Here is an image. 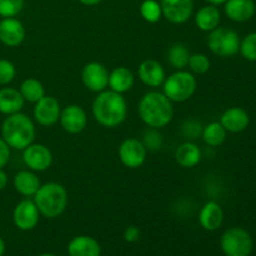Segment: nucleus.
Masks as SVG:
<instances>
[{
  "label": "nucleus",
  "instance_id": "nucleus-1",
  "mask_svg": "<svg viewBox=\"0 0 256 256\" xmlns=\"http://www.w3.org/2000/svg\"><path fill=\"white\" fill-rule=\"evenodd\" d=\"M92 115L102 126L118 128L128 116V102L122 94L112 90L99 92L92 102Z\"/></svg>",
  "mask_w": 256,
  "mask_h": 256
},
{
  "label": "nucleus",
  "instance_id": "nucleus-2",
  "mask_svg": "<svg viewBox=\"0 0 256 256\" xmlns=\"http://www.w3.org/2000/svg\"><path fill=\"white\" fill-rule=\"evenodd\" d=\"M140 119L152 129H162L169 125L174 118L172 102L164 92H149L140 99L138 106Z\"/></svg>",
  "mask_w": 256,
  "mask_h": 256
},
{
  "label": "nucleus",
  "instance_id": "nucleus-3",
  "mask_svg": "<svg viewBox=\"0 0 256 256\" xmlns=\"http://www.w3.org/2000/svg\"><path fill=\"white\" fill-rule=\"evenodd\" d=\"M35 135L34 122L22 112L9 115L2 125V138L10 149L24 150L34 142Z\"/></svg>",
  "mask_w": 256,
  "mask_h": 256
},
{
  "label": "nucleus",
  "instance_id": "nucleus-4",
  "mask_svg": "<svg viewBox=\"0 0 256 256\" xmlns=\"http://www.w3.org/2000/svg\"><path fill=\"white\" fill-rule=\"evenodd\" d=\"M32 198L40 215L48 219H55L64 214L69 202L66 189L59 182L42 185Z\"/></svg>",
  "mask_w": 256,
  "mask_h": 256
},
{
  "label": "nucleus",
  "instance_id": "nucleus-5",
  "mask_svg": "<svg viewBox=\"0 0 256 256\" xmlns=\"http://www.w3.org/2000/svg\"><path fill=\"white\" fill-rule=\"evenodd\" d=\"M198 89V80L186 70H176L162 84V92L172 102H184L192 99Z\"/></svg>",
  "mask_w": 256,
  "mask_h": 256
},
{
  "label": "nucleus",
  "instance_id": "nucleus-6",
  "mask_svg": "<svg viewBox=\"0 0 256 256\" xmlns=\"http://www.w3.org/2000/svg\"><path fill=\"white\" fill-rule=\"evenodd\" d=\"M239 34L229 28H216L208 36L210 52L219 58H230L240 52Z\"/></svg>",
  "mask_w": 256,
  "mask_h": 256
},
{
  "label": "nucleus",
  "instance_id": "nucleus-7",
  "mask_svg": "<svg viewBox=\"0 0 256 256\" xmlns=\"http://www.w3.org/2000/svg\"><path fill=\"white\" fill-rule=\"evenodd\" d=\"M220 246L225 256H250L254 249V242L245 229L232 228L222 234Z\"/></svg>",
  "mask_w": 256,
  "mask_h": 256
},
{
  "label": "nucleus",
  "instance_id": "nucleus-8",
  "mask_svg": "<svg viewBox=\"0 0 256 256\" xmlns=\"http://www.w3.org/2000/svg\"><path fill=\"white\" fill-rule=\"evenodd\" d=\"M118 154L122 164L128 169H139L146 162L148 149L139 139L129 138L120 144Z\"/></svg>",
  "mask_w": 256,
  "mask_h": 256
},
{
  "label": "nucleus",
  "instance_id": "nucleus-9",
  "mask_svg": "<svg viewBox=\"0 0 256 256\" xmlns=\"http://www.w3.org/2000/svg\"><path fill=\"white\" fill-rule=\"evenodd\" d=\"M109 70L102 62H92L82 68V80L88 90L92 92H104L109 86Z\"/></svg>",
  "mask_w": 256,
  "mask_h": 256
},
{
  "label": "nucleus",
  "instance_id": "nucleus-10",
  "mask_svg": "<svg viewBox=\"0 0 256 256\" xmlns=\"http://www.w3.org/2000/svg\"><path fill=\"white\" fill-rule=\"evenodd\" d=\"M40 216L42 215H40L34 200L29 199V198L18 202L12 212V222H14L15 226L22 232H30V230L35 229L39 224Z\"/></svg>",
  "mask_w": 256,
  "mask_h": 256
},
{
  "label": "nucleus",
  "instance_id": "nucleus-11",
  "mask_svg": "<svg viewBox=\"0 0 256 256\" xmlns=\"http://www.w3.org/2000/svg\"><path fill=\"white\" fill-rule=\"evenodd\" d=\"M22 160L29 170L34 172H42L52 166V154L45 145L32 142L22 150Z\"/></svg>",
  "mask_w": 256,
  "mask_h": 256
},
{
  "label": "nucleus",
  "instance_id": "nucleus-12",
  "mask_svg": "<svg viewBox=\"0 0 256 256\" xmlns=\"http://www.w3.org/2000/svg\"><path fill=\"white\" fill-rule=\"evenodd\" d=\"M62 114V106L56 98L45 95L42 99L35 102L34 119L39 125L50 128L56 124Z\"/></svg>",
  "mask_w": 256,
  "mask_h": 256
},
{
  "label": "nucleus",
  "instance_id": "nucleus-13",
  "mask_svg": "<svg viewBox=\"0 0 256 256\" xmlns=\"http://www.w3.org/2000/svg\"><path fill=\"white\" fill-rule=\"evenodd\" d=\"M162 16L172 24H185L189 22L194 12L192 0H162L160 2Z\"/></svg>",
  "mask_w": 256,
  "mask_h": 256
},
{
  "label": "nucleus",
  "instance_id": "nucleus-14",
  "mask_svg": "<svg viewBox=\"0 0 256 256\" xmlns=\"http://www.w3.org/2000/svg\"><path fill=\"white\" fill-rule=\"evenodd\" d=\"M26 30L16 18H2L0 20V42L8 48H18L24 42Z\"/></svg>",
  "mask_w": 256,
  "mask_h": 256
},
{
  "label": "nucleus",
  "instance_id": "nucleus-15",
  "mask_svg": "<svg viewBox=\"0 0 256 256\" xmlns=\"http://www.w3.org/2000/svg\"><path fill=\"white\" fill-rule=\"evenodd\" d=\"M59 122L62 129L69 134H80L88 125V115L79 105H68L62 110Z\"/></svg>",
  "mask_w": 256,
  "mask_h": 256
},
{
  "label": "nucleus",
  "instance_id": "nucleus-16",
  "mask_svg": "<svg viewBox=\"0 0 256 256\" xmlns=\"http://www.w3.org/2000/svg\"><path fill=\"white\" fill-rule=\"evenodd\" d=\"M138 75L142 84L149 88L162 86L166 79V72L164 66L154 59L144 60L138 69Z\"/></svg>",
  "mask_w": 256,
  "mask_h": 256
},
{
  "label": "nucleus",
  "instance_id": "nucleus-17",
  "mask_svg": "<svg viewBox=\"0 0 256 256\" xmlns=\"http://www.w3.org/2000/svg\"><path fill=\"white\" fill-rule=\"evenodd\" d=\"M220 124L228 132L238 134L248 129L250 124V116L242 108H230L222 112L220 118Z\"/></svg>",
  "mask_w": 256,
  "mask_h": 256
},
{
  "label": "nucleus",
  "instance_id": "nucleus-18",
  "mask_svg": "<svg viewBox=\"0 0 256 256\" xmlns=\"http://www.w3.org/2000/svg\"><path fill=\"white\" fill-rule=\"evenodd\" d=\"M224 5L226 16L235 22H249L256 12L254 0H226Z\"/></svg>",
  "mask_w": 256,
  "mask_h": 256
},
{
  "label": "nucleus",
  "instance_id": "nucleus-19",
  "mask_svg": "<svg viewBox=\"0 0 256 256\" xmlns=\"http://www.w3.org/2000/svg\"><path fill=\"white\" fill-rule=\"evenodd\" d=\"M199 222L202 229L215 232L224 222V210L216 202H208L200 210Z\"/></svg>",
  "mask_w": 256,
  "mask_h": 256
},
{
  "label": "nucleus",
  "instance_id": "nucleus-20",
  "mask_svg": "<svg viewBox=\"0 0 256 256\" xmlns=\"http://www.w3.org/2000/svg\"><path fill=\"white\" fill-rule=\"evenodd\" d=\"M68 254L69 256H100L102 248L94 238L80 235L70 240L68 245Z\"/></svg>",
  "mask_w": 256,
  "mask_h": 256
},
{
  "label": "nucleus",
  "instance_id": "nucleus-21",
  "mask_svg": "<svg viewBox=\"0 0 256 256\" xmlns=\"http://www.w3.org/2000/svg\"><path fill=\"white\" fill-rule=\"evenodd\" d=\"M25 105L24 98L19 90L14 88H2L0 89V112L6 116L16 114L22 110Z\"/></svg>",
  "mask_w": 256,
  "mask_h": 256
},
{
  "label": "nucleus",
  "instance_id": "nucleus-22",
  "mask_svg": "<svg viewBox=\"0 0 256 256\" xmlns=\"http://www.w3.org/2000/svg\"><path fill=\"white\" fill-rule=\"evenodd\" d=\"M42 186L40 179L32 170H22L14 176V188L20 195L32 198Z\"/></svg>",
  "mask_w": 256,
  "mask_h": 256
},
{
  "label": "nucleus",
  "instance_id": "nucleus-23",
  "mask_svg": "<svg viewBox=\"0 0 256 256\" xmlns=\"http://www.w3.org/2000/svg\"><path fill=\"white\" fill-rule=\"evenodd\" d=\"M202 150L196 144L192 142H182L175 152V159L182 168L185 169H192L202 162Z\"/></svg>",
  "mask_w": 256,
  "mask_h": 256
},
{
  "label": "nucleus",
  "instance_id": "nucleus-24",
  "mask_svg": "<svg viewBox=\"0 0 256 256\" xmlns=\"http://www.w3.org/2000/svg\"><path fill=\"white\" fill-rule=\"evenodd\" d=\"M220 22H222L220 10L212 4L202 6L195 15V24L202 32H210L219 28Z\"/></svg>",
  "mask_w": 256,
  "mask_h": 256
},
{
  "label": "nucleus",
  "instance_id": "nucleus-25",
  "mask_svg": "<svg viewBox=\"0 0 256 256\" xmlns=\"http://www.w3.org/2000/svg\"><path fill=\"white\" fill-rule=\"evenodd\" d=\"M134 74L128 68H115L109 74L110 90H112L115 92H119V94H124V92H130L132 88L134 86Z\"/></svg>",
  "mask_w": 256,
  "mask_h": 256
},
{
  "label": "nucleus",
  "instance_id": "nucleus-26",
  "mask_svg": "<svg viewBox=\"0 0 256 256\" xmlns=\"http://www.w3.org/2000/svg\"><path fill=\"white\" fill-rule=\"evenodd\" d=\"M189 48L182 42H175L168 50V62L174 69L184 70L189 64L190 59Z\"/></svg>",
  "mask_w": 256,
  "mask_h": 256
},
{
  "label": "nucleus",
  "instance_id": "nucleus-27",
  "mask_svg": "<svg viewBox=\"0 0 256 256\" xmlns=\"http://www.w3.org/2000/svg\"><path fill=\"white\" fill-rule=\"evenodd\" d=\"M202 136L205 144L209 145V146L212 148H218L222 146L225 142L228 136V132L224 129V126L220 124V122H214L208 124L206 126L202 129Z\"/></svg>",
  "mask_w": 256,
  "mask_h": 256
},
{
  "label": "nucleus",
  "instance_id": "nucleus-28",
  "mask_svg": "<svg viewBox=\"0 0 256 256\" xmlns=\"http://www.w3.org/2000/svg\"><path fill=\"white\" fill-rule=\"evenodd\" d=\"M19 92L22 96L24 98L25 102H32V104H35V102H38L45 96L44 85L39 80L34 79V78L25 79L20 85Z\"/></svg>",
  "mask_w": 256,
  "mask_h": 256
},
{
  "label": "nucleus",
  "instance_id": "nucleus-29",
  "mask_svg": "<svg viewBox=\"0 0 256 256\" xmlns=\"http://www.w3.org/2000/svg\"><path fill=\"white\" fill-rule=\"evenodd\" d=\"M140 14L145 22L155 24V22H160L162 16V5L156 0H144L140 5Z\"/></svg>",
  "mask_w": 256,
  "mask_h": 256
},
{
  "label": "nucleus",
  "instance_id": "nucleus-30",
  "mask_svg": "<svg viewBox=\"0 0 256 256\" xmlns=\"http://www.w3.org/2000/svg\"><path fill=\"white\" fill-rule=\"evenodd\" d=\"M210 59L205 54H202V52H198V54H192L189 59V64L188 66L190 68L194 74L202 75L206 74L210 70Z\"/></svg>",
  "mask_w": 256,
  "mask_h": 256
},
{
  "label": "nucleus",
  "instance_id": "nucleus-31",
  "mask_svg": "<svg viewBox=\"0 0 256 256\" xmlns=\"http://www.w3.org/2000/svg\"><path fill=\"white\" fill-rule=\"evenodd\" d=\"M25 0H0V16L15 18L22 12Z\"/></svg>",
  "mask_w": 256,
  "mask_h": 256
},
{
  "label": "nucleus",
  "instance_id": "nucleus-32",
  "mask_svg": "<svg viewBox=\"0 0 256 256\" xmlns=\"http://www.w3.org/2000/svg\"><path fill=\"white\" fill-rule=\"evenodd\" d=\"M239 52L249 62H256V32H252L242 39Z\"/></svg>",
  "mask_w": 256,
  "mask_h": 256
},
{
  "label": "nucleus",
  "instance_id": "nucleus-33",
  "mask_svg": "<svg viewBox=\"0 0 256 256\" xmlns=\"http://www.w3.org/2000/svg\"><path fill=\"white\" fill-rule=\"evenodd\" d=\"M16 76V68L10 60L0 59V85H9Z\"/></svg>",
  "mask_w": 256,
  "mask_h": 256
},
{
  "label": "nucleus",
  "instance_id": "nucleus-34",
  "mask_svg": "<svg viewBox=\"0 0 256 256\" xmlns=\"http://www.w3.org/2000/svg\"><path fill=\"white\" fill-rule=\"evenodd\" d=\"M144 145L146 149H160L162 146V136L155 132H149L145 138Z\"/></svg>",
  "mask_w": 256,
  "mask_h": 256
},
{
  "label": "nucleus",
  "instance_id": "nucleus-35",
  "mask_svg": "<svg viewBox=\"0 0 256 256\" xmlns=\"http://www.w3.org/2000/svg\"><path fill=\"white\" fill-rule=\"evenodd\" d=\"M10 146L0 138V169H4L10 159Z\"/></svg>",
  "mask_w": 256,
  "mask_h": 256
},
{
  "label": "nucleus",
  "instance_id": "nucleus-36",
  "mask_svg": "<svg viewBox=\"0 0 256 256\" xmlns=\"http://www.w3.org/2000/svg\"><path fill=\"white\" fill-rule=\"evenodd\" d=\"M125 242L134 244V242H139L140 239V230L136 226H129L124 232Z\"/></svg>",
  "mask_w": 256,
  "mask_h": 256
},
{
  "label": "nucleus",
  "instance_id": "nucleus-37",
  "mask_svg": "<svg viewBox=\"0 0 256 256\" xmlns=\"http://www.w3.org/2000/svg\"><path fill=\"white\" fill-rule=\"evenodd\" d=\"M9 184V178L8 174L4 172V169H0V192L5 190V188Z\"/></svg>",
  "mask_w": 256,
  "mask_h": 256
},
{
  "label": "nucleus",
  "instance_id": "nucleus-38",
  "mask_svg": "<svg viewBox=\"0 0 256 256\" xmlns=\"http://www.w3.org/2000/svg\"><path fill=\"white\" fill-rule=\"evenodd\" d=\"M79 2L85 6H95V5H99L102 0H79Z\"/></svg>",
  "mask_w": 256,
  "mask_h": 256
},
{
  "label": "nucleus",
  "instance_id": "nucleus-39",
  "mask_svg": "<svg viewBox=\"0 0 256 256\" xmlns=\"http://www.w3.org/2000/svg\"><path fill=\"white\" fill-rule=\"evenodd\" d=\"M206 2H209V4L215 5V6H219V5L225 4V2H226V0H206Z\"/></svg>",
  "mask_w": 256,
  "mask_h": 256
},
{
  "label": "nucleus",
  "instance_id": "nucleus-40",
  "mask_svg": "<svg viewBox=\"0 0 256 256\" xmlns=\"http://www.w3.org/2000/svg\"><path fill=\"white\" fill-rule=\"evenodd\" d=\"M5 250H6V245H5L4 240L0 238V256H4Z\"/></svg>",
  "mask_w": 256,
  "mask_h": 256
},
{
  "label": "nucleus",
  "instance_id": "nucleus-41",
  "mask_svg": "<svg viewBox=\"0 0 256 256\" xmlns=\"http://www.w3.org/2000/svg\"><path fill=\"white\" fill-rule=\"evenodd\" d=\"M38 256H56V255L49 254V252H45V254H40V255H38Z\"/></svg>",
  "mask_w": 256,
  "mask_h": 256
}]
</instances>
